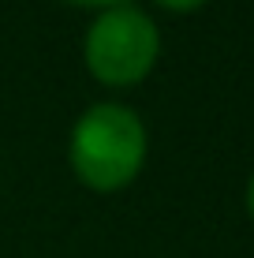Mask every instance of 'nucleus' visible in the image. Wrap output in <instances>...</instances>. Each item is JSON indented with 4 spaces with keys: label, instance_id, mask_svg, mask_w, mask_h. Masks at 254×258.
<instances>
[{
    "label": "nucleus",
    "instance_id": "nucleus-1",
    "mask_svg": "<svg viewBox=\"0 0 254 258\" xmlns=\"http://www.w3.org/2000/svg\"><path fill=\"white\" fill-rule=\"evenodd\" d=\"M150 154V135L135 109L120 101H94L78 112L67 135V165L82 187L116 195L138 180Z\"/></svg>",
    "mask_w": 254,
    "mask_h": 258
},
{
    "label": "nucleus",
    "instance_id": "nucleus-2",
    "mask_svg": "<svg viewBox=\"0 0 254 258\" xmlns=\"http://www.w3.org/2000/svg\"><path fill=\"white\" fill-rule=\"evenodd\" d=\"M161 60V26L138 4H116L94 15L82 38V64L101 86H138Z\"/></svg>",
    "mask_w": 254,
    "mask_h": 258
},
{
    "label": "nucleus",
    "instance_id": "nucleus-3",
    "mask_svg": "<svg viewBox=\"0 0 254 258\" xmlns=\"http://www.w3.org/2000/svg\"><path fill=\"white\" fill-rule=\"evenodd\" d=\"M157 8H164V12H176V15H183V12H198L202 4H209V0H153Z\"/></svg>",
    "mask_w": 254,
    "mask_h": 258
},
{
    "label": "nucleus",
    "instance_id": "nucleus-4",
    "mask_svg": "<svg viewBox=\"0 0 254 258\" xmlns=\"http://www.w3.org/2000/svg\"><path fill=\"white\" fill-rule=\"evenodd\" d=\"M67 4H78V8H98V12H105V8H116V4H131V0H67Z\"/></svg>",
    "mask_w": 254,
    "mask_h": 258
},
{
    "label": "nucleus",
    "instance_id": "nucleus-5",
    "mask_svg": "<svg viewBox=\"0 0 254 258\" xmlns=\"http://www.w3.org/2000/svg\"><path fill=\"white\" fill-rule=\"evenodd\" d=\"M243 202H247V213H250V221H254V172L247 176V191H243Z\"/></svg>",
    "mask_w": 254,
    "mask_h": 258
}]
</instances>
